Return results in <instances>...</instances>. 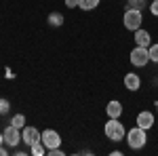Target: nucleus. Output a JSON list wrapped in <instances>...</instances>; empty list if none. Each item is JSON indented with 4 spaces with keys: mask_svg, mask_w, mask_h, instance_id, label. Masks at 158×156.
<instances>
[{
    "mask_svg": "<svg viewBox=\"0 0 158 156\" xmlns=\"http://www.w3.org/2000/svg\"><path fill=\"white\" fill-rule=\"evenodd\" d=\"M156 112H158V103H156Z\"/></svg>",
    "mask_w": 158,
    "mask_h": 156,
    "instance_id": "b1692460",
    "label": "nucleus"
},
{
    "mask_svg": "<svg viewBox=\"0 0 158 156\" xmlns=\"http://www.w3.org/2000/svg\"><path fill=\"white\" fill-rule=\"evenodd\" d=\"M4 144V135H2V133H0V145Z\"/></svg>",
    "mask_w": 158,
    "mask_h": 156,
    "instance_id": "5701e85b",
    "label": "nucleus"
},
{
    "mask_svg": "<svg viewBox=\"0 0 158 156\" xmlns=\"http://www.w3.org/2000/svg\"><path fill=\"white\" fill-rule=\"evenodd\" d=\"M65 6H70V9L78 6V0H65Z\"/></svg>",
    "mask_w": 158,
    "mask_h": 156,
    "instance_id": "412c9836",
    "label": "nucleus"
},
{
    "mask_svg": "<svg viewBox=\"0 0 158 156\" xmlns=\"http://www.w3.org/2000/svg\"><path fill=\"white\" fill-rule=\"evenodd\" d=\"M148 6L146 0H127V9H137V11H143Z\"/></svg>",
    "mask_w": 158,
    "mask_h": 156,
    "instance_id": "2eb2a0df",
    "label": "nucleus"
},
{
    "mask_svg": "<svg viewBox=\"0 0 158 156\" xmlns=\"http://www.w3.org/2000/svg\"><path fill=\"white\" fill-rule=\"evenodd\" d=\"M47 21H49V25H53V27H59V25H63V15L57 13V11H53V13H49Z\"/></svg>",
    "mask_w": 158,
    "mask_h": 156,
    "instance_id": "ddd939ff",
    "label": "nucleus"
},
{
    "mask_svg": "<svg viewBox=\"0 0 158 156\" xmlns=\"http://www.w3.org/2000/svg\"><path fill=\"white\" fill-rule=\"evenodd\" d=\"M30 154H32V156H44V154H47V145L42 144V139L30 145Z\"/></svg>",
    "mask_w": 158,
    "mask_h": 156,
    "instance_id": "f8f14e48",
    "label": "nucleus"
},
{
    "mask_svg": "<svg viewBox=\"0 0 158 156\" xmlns=\"http://www.w3.org/2000/svg\"><path fill=\"white\" fill-rule=\"evenodd\" d=\"M122 23H124L127 30H131V32L139 30L141 23H143V13L137 11V9H127L124 15H122Z\"/></svg>",
    "mask_w": 158,
    "mask_h": 156,
    "instance_id": "7ed1b4c3",
    "label": "nucleus"
},
{
    "mask_svg": "<svg viewBox=\"0 0 158 156\" xmlns=\"http://www.w3.org/2000/svg\"><path fill=\"white\" fill-rule=\"evenodd\" d=\"M9 110H11V103H9V99L0 97V116H4V114H6Z\"/></svg>",
    "mask_w": 158,
    "mask_h": 156,
    "instance_id": "a211bd4d",
    "label": "nucleus"
},
{
    "mask_svg": "<svg viewBox=\"0 0 158 156\" xmlns=\"http://www.w3.org/2000/svg\"><path fill=\"white\" fill-rule=\"evenodd\" d=\"M40 139H42V144L47 145V150H51V148H59L61 145V135L55 131V129H44L42 135H40Z\"/></svg>",
    "mask_w": 158,
    "mask_h": 156,
    "instance_id": "423d86ee",
    "label": "nucleus"
},
{
    "mask_svg": "<svg viewBox=\"0 0 158 156\" xmlns=\"http://www.w3.org/2000/svg\"><path fill=\"white\" fill-rule=\"evenodd\" d=\"M2 135H4V144L9 145V148H15V145L21 144V129H17V127H13V124H9V127L2 131Z\"/></svg>",
    "mask_w": 158,
    "mask_h": 156,
    "instance_id": "39448f33",
    "label": "nucleus"
},
{
    "mask_svg": "<svg viewBox=\"0 0 158 156\" xmlns=\"http://www.w3.org/2000/svg\"><path fill=\"white\" fill-rule=\"evenodd\" d=\"M127 144H129V148H133V150H141V148L148 144L146 129H141V127L129 129V131H127Z\"/></svg>",
    "mask_w": 158,
    "mask_h": 156,
    "instance_id": "f03ea898",
    "label": "nucleus"
},
{
    "mask_svg": "<svg viewBox=\"0 0 158 156\" xmlns=\"http://www.w3.org/2000/svg\"><path fill=\"white\" fill-rule=\"evenodd\" d=\"M49 154L51 156H63V150H61V148H51Z\"/></svg>",
    "mask_w": 158,
    "mask_h": 156,
    "instance_id": "aec40b11",
    "label": "nucleus"
},
{
    "mask_svg": "<svg viewBox=\"0 0 158 156\" xmlns=\"http://www.w3.org/2000/svg\"><path fill=\"white\" fill-rule=\"evenodd\" d=\"M99 2L101 0H78V6L82 9V11H93V9H97Z\"/></svg>",
    "mask_w": 158,
    "mask_h": 156,
    "instance_id": "4468645a",
    "label": "nucleus"
},
{
    "mask_svg": "<svg viewBox=\"0 0 158 156\" xmlns=\"http://www.w3.org/2000/svg\"><path fill=\"white\" fill-rule=\"evenodd\" d=\"M148 53H150V61L158 63V42L156 44H150V47H148Z\"/></svg>",
    "mask_w": 158,
    "mask_h": 156,
    "instance_id": "f3484780",
    "label": "nucleus"
},
{
    "mask_svg": "<svg viewBox=\"0 0 158 156\" xmlns=\"http://www.w3.org/2000/svg\"><path fill=\"white\" fill-rule=\"evenodd\" d=\"M106 114H108V118H120L122 103H120V101H116V99L108 101V106H106Z\"/></svg>",
    "mask_w": 158,
    "mask_h": 156,
    "instance_id": "9b49d317",
    "label": "nucleus"
},
{
    "mask_svg": "<svg viewBox=\"0 0 158 156\" xmlns=\"http://www.w3.org/2000/svg\"><path fill=\"white\" fill-rule=\"evenodd\" d=\"M11 124H13V127H17V129H23L25 116H23V114H15V116L11 118Z\"/></svg>",
    "mask_w": 158,
    "mask_h": 156,
    "instance_id": "dca6fc26",
    "label": "nucleus"
},
{
    "mask_svg": "<svg viewBox=\"0 0 158 156\" xmlns=\"http://www.w3.org/2000/svg\"><path fill=\"white\" fill-rule=\"evenodd\" d=\"M131 63H133L135 68H143V65H148L150 63V53H148V47H137L135 44V48L131 51Z\"/></svg>",
    "mask_w": 158,
    "mask_h": 156,
    "instance_id": "20e7f679",
    "label": "nucleus"
},
{
    "mask_svg": "<svg viewBox=\"0 0 158 156\" xmlns=\"http://www.w3.org/2000/svg\"><path fill=\"white\" fill-rule=\"evenodd\" d=\"M137 127H141V129H152L154 127V114L152 112H148V110H143V112H139L137 114Z\"/></svg>",
    "mask_w": 158,
    "mask_h": 156,
    "instance_id": "1a4fd4ad",
    "label": "nucleus"
},
{
    "mask_svg": "<svg viewBox=\"0 0 158 156\" xmlns=\"http://www.w3.org/2000/svg\"><path fill=\"white\" fill-rule=\"evenodd\" d=\"M6 154H9V150H6L4 145H0V156H6Z\"/></svg>",
    "mask_w": 158,
    "mask_h": 156,
    "instance_id": "4be33fe9",
    "label": "nucleus"
},
{
    "mask_svg": "<svg viewBox=\"0 0 158 156\" xmlns=\"http://www.w3.org/2000/svg\"><path fill=\"white\" fill-rule=\"evenodd\" d=\"M150 13H152L154 17H158V0H154V2L150 4Z\"/></svg>",
    "mask_w": 158,
    "mask_h": 156,
    "instance_id": "6ab92c4d",
    "label": "nucleus"
},
{
    "mask_svg": "<svg viewBox=\"0 0 158 156\" xmlns=\"http://www.w3.org/2000/svg\"><path fill=\"white\" fill-rule=\"evenodd\" d=\"M133 40H135V44H137V47H150V44H152V36H150V32L143 30V27L135 30Z\"/></svg>",
    "mask_w": 158,
    "mask_h": 156,
    "instance_id": "9d476101",
    "label": "nucleus"
},
{
    "mask_svg": "<svg viewBox=\"0 0 158 156\" xmlns=\"http://www.w3.org/2000/svg\"><path fill=\"white\" fill-rule=\"evenodd\" d=\"M103 133H106V137L110 141H122L127 137V129L118 118H108L106 127H103Z\"/></svg>",
    "mask_w": 158,
    "mask_h": 156,
    "instance_id": "f257e3e1",
    "label": "nucleus"
},
{
    "mask_svg": "<svg viewBox=\"0 0 158 156\" xmlns=\"http://www.w3.org/2000/svg\"><path fill=\"white\" fill-rule=\"evenodd\" d=\"M124 89L127 91H139L141 89V76L135 72H127L124 74Z\"/></svg>",
    "mask_w": 158,
    "mask_h": 156,
    "instance_id": "6e6552de",
    "label": "nucleus"
},
{
    "mask_svg": "<svg viewBox=\"0 0 158 156\" xmlns=\"http://www.w3.org/2000/svg\"><path fill=\"white\" fill-rule=\"evenodd\" d=\"M40 135H42V133L38 131L36 127H23V131H21V141H23V145H32V144H36V141H40Z\"/></svg>",
    "mask_w": 158,
    "mask_h": 156,
    "instance_id": "0eeeda50",
    "label": "nucleus"
}]
</instances>
